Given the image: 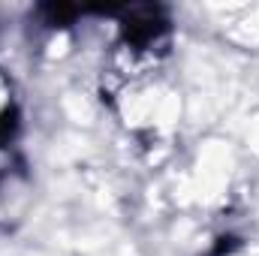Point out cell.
Returning a JSON list of instances; mask_svg holds the SVG:
<instances>
[{"instance_id":"cell-2","label":"cell","mask_w":259,"mask_h":256,"mask_svg":"<svg viewBox=\"0 0 259 256\" xmlns=\"http://www.w3.org/2000/svg\"><path fill=\"white\" fill-rule=\"evenodd\" d=\"M39 12L46 15V24H52V27H66L81 9H78V6H55V3H52V6H42Z\"/></svg>"},{"instance_id":"cell-1","label":"cell","mask_w":259,"mask_h":256,"mask_svg":"<svg viewBox=\"0 0 259 256\" xmlns=\"http://www.w3.org/2000/svg\"><path fill=\"white\" fill-rule=\"evenodd\" d=\"M121 12H124V18H121V36L136 52H145V49L157 46L160 39H166L169 18H166L163 6H151L148 3V6H130V9H121Z\"/></svg>"}]
</instances>
